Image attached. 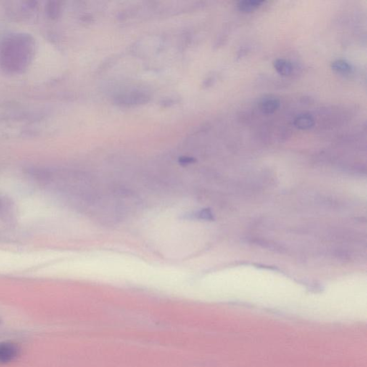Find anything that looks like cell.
<instances>
[{
  "label": "cell",
  "mask_w": 367,
  "mask_h": 367,
  "mask_svg": "<svg viewBox=\"0 0 367 367\" xmlns=\"http://www.w3.org/2000/svg\"><path fill=\"white\" fill-rule=\"evenodd\" d=\"M331 67L335 72L342 74V75L351 73L353 70L352 65L347 61L344 59L336 60L332 62Z\"/></svg>",
  "instance_id": "obj_6"
},
{
  "label": "cell",
  "mask_w": 367,
  "mask_h": 367,
  "mask_svg": "<svg viewBox=\"0 0 367 367\" xmlns=\"http://www.w3.org/2000/svg\"><path fill=\"white\" fill-rule=\"evenodd\" d=\"M20 352V348L13 343H0V363L7 364L12 362L17 358Z\"/></svg>",
  "instance_id": "obj_1"
},
{
  "label": "cell",
  "mask_w": 367,
  "mask_h": 367,
  "mask_svg": "<svg viewBox=\"0 0 367 367\" xmlns=\"http://www.w3.org/2000/svg\"><path fill=\"white\" fill-rule=\"evenodd\" d=\"M264 3L265 1H258V0H243L238 3L237 7L241 12L249 13V12H254L256 9L261 7Z\"/></svg>",
  "instance_id": "obj_5"
},
{
  "label": "cell",
  "mask_w": 367,
  "mask_h": 367,
  "mask_svg": "<svg viewBox=\"0 0 367 367\" xmlns=\"http://www.w3.org/2000/svg\"><path fill=\"white\" fill-rule=\"evenodd\" d=\"M273 67L279 75L288 76L293 72V65L286 59H277L273 62Z\"/></svg>",
  "instance_id": "obj_4"
},
{
  "label": "cell",
  "mask_w": 367,
  "mask_h": 367,
  "mask_svg": "<svg viewBox=\"0 0 367 367\" xmlns=\"http://www.w3.org/2000/svg\"><path fill=\"white\" fill-rule=\"evenodd\" d=\"M294 124L299 129L308 130L314 125L315 120L310 114H300L294 119Z\"/></svg>",
  "instance_id": "obj_3"
},
{
  "label": "cell",
  "mask_w": 367,
  "mask_h": 367,
  "mask_svg": "<svg viewBox=\"0 0 367 367\" xmlns=\"http://www.w3.org/2000/svg\"><path fill=\"white\" fill-rule=\"evenodd\" d=\"M281 105L280 100L275 96H268L262 98L259 103V108L263 114H272L278 110Z\"/></svg>",
  "instance_id": "obj_2"
}]
</instances>
